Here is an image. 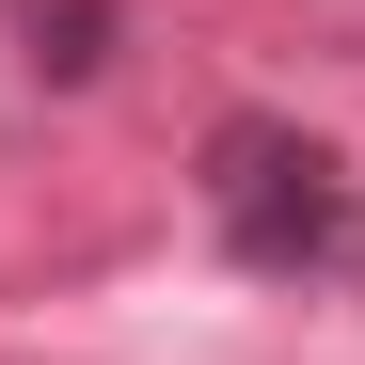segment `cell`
<instances>
[{
	"label": "cell",
	"mask_w": 365,
	"mask_h": 365,
	"mask_svg": "<svg viewBox=\"0 0 365 365\" xmlns=\"http://www.w3.org/2000/svg\"><path fill=\"white\" fill-rule=\"evenodd\" d=\"M207 222H222V255L270 270V286L365 255V191H349V159L302 143V128H222V143H207Z\"/></svg>",
	"instance_id": "cell-1"
}]
</instances>
